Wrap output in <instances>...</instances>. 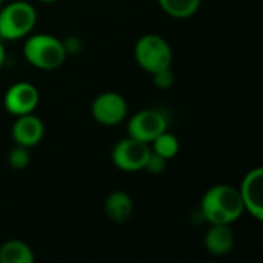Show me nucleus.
<instances>
[{"mask_svg": "<svg viewBox=\"0 0 263 263\" xmlns=\"http://www.w3.org/2000/svg\"><path fill=\"white\" fill-rule=\"evenodd\" d=\"M200 214L210 225H231L245 213L239 190L233 185L219 183L208 188L200 200Z\"/></svg>", "mask_w": 263, "mask_h": 263, "instance_id": "obj_1", "label": "nucleus"}, {"mask_svg": "<svg viewBox=\"0 0 263 263\" xmlns=\"http://www.w3.org/2000/svg\"><path fill=\"white\" fill-rule=\"evenodd\" d=\"M25 60L37 69L54 71L66 60V51L59 37L42 32L29 34L23 43Z\"/></svg>", "mask_w": 263, "mask_h": 263, "instance_id": "obj_2", "label": "nucleus"}, {"mask_svg": "<svg viewBox=\"0 0 263 263\" xmlns=\"http://www.w3.org/2000/svg\"><path fill=\"white\" fill-rule=\"evenodd\" d=\"M37 23L35 8L25 0L11 2L0 8V39L18 40L28 37Z\"/></svg>", "mask_w": 263, "mask_h": 263, "instance_id": "obj_3", "label": "nucleus"}, {"mask_svg": "<svg viewBox=\"0 0 263 263\" xmlns=\"http://www.w3.org/2000/svg\"><path fill=\"white\" fill-rule=\"evenodd\" d=\"M134 59L137 65L153 74L173 65V48L166 39L159 34H145L134 45Z\"/></svg>", "mask_w": 263, "mask_h": 263, "instance_id": "obj_4", "label": "nucleus"}, {"mask_svg": "<svg viewBox=\"0 0 263 263\" xmlns=\"http://www.w3.org/2000/svg\"><path fill=\"white\" fill-rule=\"evenodd\" d=\"M151 146L145 142L126 136L120 139L111 151V162L116 168L125 173H137L145 170Z\"/></svg>", "mask_w": 263, "mask_h": 263, "instance_id": "obj_5", "label": "nucleus"}, {"mask_svg": "<svg viewBox=\"0 0 263 263\" xmlns=\"http://www.w3.org/2000/svg\"><path fill=\"white\" fill-rule=\"evenodd\" d=\"M91 114L97 123L103 126H114L126 119L128 102L116 91H105L92 100Z\"/></svg>", "mask_w": 263, "mask_h": 263, "instance_id": "obj_6", "label": "nucleus"}, {"mask_svg": "<svg viewBox=\"0 0 263 263\" xmlns=\"http://www.w3.org/2000/svg\"><path fill=\"white\" fill-rule=\"evenodd\" d=\"M168 129V122L163 112L157 109H142L128 119L126 133L129 137L145 143H151L160 133Z\"/></svg>", "mask_w": 263, "mask_h": 263, "instance_id": "obj_7", "label": "nucleus"}, {"mask_svg": "<svg viewBox=\"0 0 263 263\" xmlns=\"http://www.w3.org/2000/svg\"><path fill=\"white\" fill-rule=\"evenodd\" d=\"M39 102H40V92L29 82H17L11 85L3 97L5 109L15 117L34 112Z\"/></svg>", "mask_w": 263, "mask_h": 263, "instance_id": "obj_8", "label": "nucleus"}, {"mask_svg": "<svg viewBox=\"0 0 263 263\" xmlns=\"http://www.w3.org/2000/svg\"><path fill=\"white\" fill-rule=\"evenodd\" d=\"M239 194L247 213H250L256 220H263V170L260 166L247 173L242 179Z\"/></svg>", "mask_w": 263, "mask_h": 263, "instance_id": "obj_9", "label": "nucleus"}, {"mask_svg": "<svg viewBox=\"0 0 263 263\" xmlns=\"http://www.w3.org/2000/svg\"><path fill=\"white\" fill-rule=\"evenodd\" d=\"M45 136V123L40 117L34 116V112L17 116L15 122L11 128V137L15 145L25 146V148H34L37 146Z\"/></svg>", "mask_w": 263, "mask_h": 263, "instance_id": "obj_10", "label": "nucleus"}, {"mask_svg": "<svg viewBox=\"0 0 263 263\" xmlns=\"http://www.w3.org/2000/svg\"><path fill=\"white\" fill-rule=\"evenodd\" d=\"M234 242H236L234 231L231 230L230 225H223V223L210 225L203 237L206 251L217 257L230 254L231 250L234 248Z\"/></svg>", "mask_w": 263, "mask_h": 263, "instance_id": "obj_11", "label": "nucleus"}, {"mask_svg": "<svg viewBox=\"0 0 263 263\" xmlns=\"http://www.w3.org/2000/svg\"><path fill=\"white\" fill-rule=\"evenodd\" d=\"M103 210L106 217L114 223H125L131 219L134 211L133 199L128 193L122 190H116L108 194L103 203Z\"/></svg>", "mask_w": 263, "mask_h": 263, "instance_id": "obj_12", "label": "nucleus"}, {"mask_svg": "<svg viewBox=\"0 0 263 263\" xmlns=\"http://www.w3.org/2000/svg\"><path fill=\"white\" fill-rule=\"evenodd\" d=\"M32 248L17 239L8 240L0 247V263H34Z\"/></svg>", "mask_w": 263, "mask_h": 263, "instance_id": "obj_13", "label": "nucleus"}, {"mask_svg": "<svg viewBox=\"0 0 263 263\" xmlns=\"http://www.w3.org/2000/svg\"><path fill=\"white\" fill-rule=\"evenodd\" d=\"M159 6L170 15L179 20H185L193 17L200 5L202 0H157Z\"/></svg>", "mask_w": 263, "mask_h": 263, "instance_id": "obj_14", "label": "nucleus"}, {"mask_svg": "<svg viewBox=\"0 0 263 263\" xmlns=\"http://www.w3.org/2000/svg\"><path fill=\"white\" fill-rule=\"evenodd\" d=\"M151 151L162 156L163 159L166 160H171L174 159L177 154H179V149H180V143H179V139L170 133L168 129H165L163 133H160L151 143Z\"/></svg>", "mask_w": 263, "mask_h": 263, "instance_id": "obj_15", "label": "nucleus"}, {"mask_svg": "<svg viewBox=\"0 0 263 263\" xmlns=\"http://www.w3.org/2000/svg\"><path fill=\"white\" fill-rule=\"evenodd\" d=\"M31 162V153H29V148H25V146H20V145H15L9 154H8V163L12 170H17V171H22L25 168H28Z\"/></svg>", "mask_w": 263, "mask_h": 263, "instance_id": "obj_16", "label": "nucleus"}, {"mask_svg": "<svg viewBox=\"0 0 263 263\" xmlns=\"http://www.w3.org/2000/svg\"><path fill=\"white\" fill-rule=\"evenodd\" d=\"M151 76H153V82H154L156 88H159V89H170L176 82V76L171 68L159 69V71L153 72Z\"/></svg>", "mask_w": 263, "mask_h": 263, "instance_id": "obj_17", "label": "nucleus"}, {"mask_svg": "<svg viewBox=\"0 0 263 263\" xmlns=\"http://www.w3.org/2000/svg\"><path fill=\"white\" fill-rule=\"evenodd\" d=\"M166 159H163L162 156L156 154V153H149V157L146 160V165H145V170L151 174H160L166 170Z\"/></svg>", "mask_w": 263, "mask_h": 263, "instance_id": "obj_18", "label": "nucleus"}, {"mask_svg": "<svg viewBox=\"0 0 263 263\" xmlns=\"http://www.w3.org/2000/svg\"><path fill=\"white\" fill-rule=\"evenodd\" d=\"M62 43L66 51V55H76L83 49V42L77 35H68L66 39L62 40Z\"/></svg>", "mask_w": 263, "mask_h": 263, "instance_id": "obj_19", "label": "nucleus"}, {"mask_svg": "<svg viewBox=\"0 0 263 263\" xmlns=\"http://www.w3.org/2000/svg\"><path fill=\"white\" fill-rule=\"evenodd\" d=\"M5 60H6V49H5V45H3V40L0 39V68L3 66V63H5Z\"/></svg>", "mask_w": 263, "mask_h": 263, "instance_id": "obj_20", "label": "nucleus"}, {"mask_svg": "<svg viewBox=\"0 0 263 263\" xmlns=\"http://www.w3.org/2000/svg\"><path fill=\"white\" fill-rule=\"evenodd\" d=\"M39 2H42V3H52V2H55V0H39Z\"/></svg>", "mask_w": 263, "mask_h": 263, "instance_id": "obj_21", "label": "nucleus"}, {"mask_svg": "<svg viewBox=\"0 0 263 263\" xmlns=\"http://www.w3.org/2000/svg\"><path fill=\"white\" fill-rule=\"evenodd\" d=\"M2 5H3V0H0V8H2Z\"/></svg>", "mask_w": 263, "mask_h": 263, "instance_id": "obj_22", "label": "nucleus"}]
</instances>
